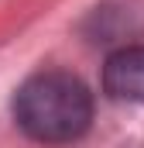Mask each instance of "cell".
<instances>
[{
  "label": "cell",
  "instance_id": "obj_2",
  "mask_svg": "<svg viewBox=\"0 0 144 148\" xmlns=\"http://www.w3.org/2000/svg\"><path fill=\"white\" fill-rule=\"evenodd\" d=\"M103 90L113 100L144 103V45H127L107 59Z\"/></svg>",
  "mask_w": 144,
  "mask_h": 148
},
{
  "label": "cell",
  "instance_id": "obj_1",
  "mask_svg": "<svg viewBox=\"0 0 144 148\" xmlns=\"http://www.w3.org/2000/svg\"><path fill=\"white\" fill-rule=\"evenodd\" d=\"M17 127L41 145H69L89 131L93 93L72 73H35L14 97Z\"/></svg>",
  "mask_w": 144,
  "mask_h": 148
}]
</instances>
